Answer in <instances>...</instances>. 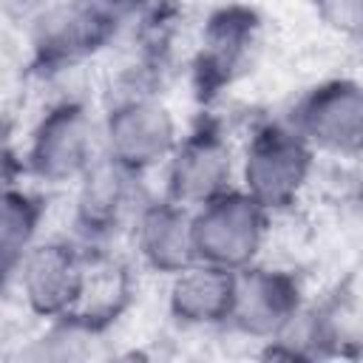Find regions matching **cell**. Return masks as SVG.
Returning a JSON list of instances; mask_svg holds the SVG:
<instances>
[{
    "label": "cell",
    "instance_id": "obj_1",
    "mask_svg": "<svg viewBox=\"0 0 363 363\" xmlns=\"http://www.w3.org/2000/svg\"><path fill=\"white\" fill-rule=\"evenodd\" d=\"M102 128L79 99L51 105L31 130L26 170L45 184L79 182L102 159Z\"/></svg>",
    "mask_w": 363,
    "mask_h": 363
},
{
    "label": "cell",
    "instance_id": "obj_2",
    "mask_svg": "<svg viewBox=\"0 0 363 363\" xmlns=\"http://www.w3.org/2000/svg\"><path fill=\"white\" fill-rule=\"evenodd\" d=\"M315 147L292 125H261L244 150L241 190H247L261 207L284 210L298 201L309 182Z\"/></svg>",
    "mask_w": 363,
    "mask_h": 363
},
{
    "label": "cell",
    "instance_id": "obj_3",
    "mask_svg": "<svg viewBox=\"0 0 363 363\" xmlns=\"http://www.w3.org/2000/svg\"><path fill=\"white\" fill-rule=\"evenodd\" d=\"M269 210L247 190H227L193 210L196 261L224 269H244L255 261L267 235Z\"/></svg>",
    "mask_w": 363,
    "mask_h": 363
},
{
    "label": "cell",
    "instance_id": "obj_4",
    "mask_svg": "<svg viewBox=\"0 0 363 363\" xmlns=\"http://www.w3.org/2000/svg\"><path fill=\"white\" fill-rule=\"evenodd\" d=\"M173 113L153 94H122L105 113L102 150L119 167L142 176L176 150Z\"/></svg>",
    "mask_w": 363,
    "mask_h": 363
},
{
    "label": "cell",
    "instance_id": "obj_5",
    "mask_svg": "<svg viewBox=\"0 0 363 363\" xmlns=\"http://www.w3.org/2000/svg\"><path fill=\"white\" fill-rule=\"evenodd\" d=\"M122 23L99 0L54 3L31 23V60L37 71H60L102 48Z\"/></svg>",
    "mask_w": 363,
    "mask_h": 363
},
{
    "label": "cell",
    "instance_id": "obj_6",
    "mask_svg": "<svg viewBox=\"0 0 363 363\" xmlns=\"http://www.w3.org/2000/svg\"><path fill=\"white\" fill-rule=\"evenodd\" d=\"M312 147L357 156L363 153V85L354 79H326L306 91L289 122Z\"/></svg>",
    "mask_w": 363,
    "mask_h": 363
},
{
    "label": "cell",
    "instance_id": "obj_7",
    "mask_svg": "<svg viewBox=\"0 0 363 363\" xmlns=\"http://www.w3.org/2000/svg\"><path fill=\"white\" fill-rule=\"evenodd\" d=\"M88 272V247L79 250L68 241L34 244L14 272L26 306L40 315L60 320L65 318L82 292Z\"/></svg>",
    "mask_w": 363,
    "mask_h": 363
},
{
    "label": "cell",
    "instance_id": "obj_8",
    "mask_svg": "<svg viewBox=\"0 0 363 363\" xmlns=\"http://www.w3.org/2000/svg\"><path fill=\"white\" fill-rule=\"evenodd\" d=\"M233 153L216 128H199L179 139L167 159V199L190 210L230 190Z\"/></svg>",
    "mask_w": 363,
    "mask_h": 363
},
{
    "label": "cell",
    "instance_id": "obj_9",
    "mask_svg": "<svg viewBox=\"0 0 363 363\" xmlns=\"http://www.w3.org/2000/svg\"><path fill=\"white\" fill-rule=\"evenodd\" d=\"M258 14L244 3L221 6L207 17L196 57V88L201 96L218 94L238 77L258 43Z\"/></svg>",
    "mask_w": 363,
    "mask_h": 363
},
{
    "label": "cell",
    "instance_id": "obj_10",
    "mask_svg": "<svg viewBox=\"0 0 363 363\" xmlns=\"http://www.w3.org/2000/svg\"><path fill=\"white\" fill-rule=\"evenodd\" d=\"M301 315V284L295 275L269 267L238 269L235 306L230 323L250 337L275 340Z\"/></svg>",
    "mask_w": 363,
    "mask_h": 363
},
{
    "label": "cell",
    "instance_id": "obj_11",
    "mask_svg": "<svg viewBox=\"0 0 363 363\" xmlns=\"http://www.w3.org/2000/svg\"><path fill=\"white\" fill-rule=\"evenodd\" d=\"M139 176L111 162L105 153L102 159L79 179L77 201H74V227L85 247L111 238L125 218L139 210L136 201V182Z\"/></svg>",
    "mask_w": 363,
    "mask_h": 363
},
{
    "label": "cell",
    "instance_id": "obj_12",
    "mask_svg": "<svg viewBox=\"0 0 363 363\" xmlns=\"http://www.w3.org/2000/svg\"><path fill=\"white\" fill-rule=\"evenodd\" d=\"M136 250L142 261L162 275H176L196 264L193 210L167 196L142 204L136 210Z\"/></svg>",
    "mask_w": 363,
    "mask_h": 363
},
{
    "label": "cell",
    "instance_id": "obj_13",
    "mask_svg": "<svg viewBox=\"0 0 363 363\" xmlns=\"http://www.w3.org/2000/svg\"><path fill=\"white\" fill-rule=\"evenodd\" d=\"M238 272L216 264L196 261L173 275L170 284V315L187 326H216L233 318Z\"/></svg>",
    "mask_w": 363,
    "mask_h": 363
},
{
    "label": "cell",
    "instance_id": "obj_14",
    "mask_svg": "<svg viewBox=\"0 0 363 363\" xmlns=\"http://www.w3.org/2000/svg\"><path fill=\"white\" fill-rule=\"evenodd\" d=\"M128 301H130L128 267L113 261L111 255L99 252L96 247H88V272H85L79 301L60 320H68V323L96 335V332L108 329L125 312Z\"/></svg>",
    "mask_w": 363,
    "mask_h": 363
},
{
    "label": "cell",
    "instance_id": "obj_15",
    "mask_svg": "<svg viewBox=\"0 0 363 363\" xmlns=\"http://www.w3.org/2000/svg\"><path fill=\"white\" fill-rule=\"evenodd\" d=\"M40 221H43V199L23 187L9 184L0 210V269L6 284L14 281V272L23 264L26 252L37 244Z\"/></svg>",
    "mask_w": 363,
    "mask_h": 363
},
{
    "label": "cell",
    "instance_id": "obj_16",
    "mask_svg": "<svg viewBox=\"0 0 363 363\" xmlns=\"http://www.w3.org/2000/svg\"><path fill=\"white\" fill-rule=\"evenodd\" d=\"M323 26L337 34L363 40V0H312Z\"/></svg>",
    "mask_w": 363,
    "mask_h": 363
},
{
    "label": "cell",
    "instance_id": "obj_17",
    "mask_svg": "<svg viewBox=\"0 0 363 363\" xmlns=\"http://www.w3.org/2000/svg\"><path fill=\"white\" fill-rule=\"evenodd\" d=\"M54 6V0H3V9H6V14L9 17H14V20H28V23H34L45 9H51Z\"/></svg>",
    "mask_w": 363,
    "mask_h": 363
}]
</instances>
